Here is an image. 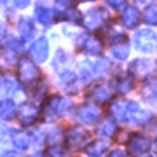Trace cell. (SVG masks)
Segmentation results:
<instances>
[{
    "mask_svg": "<svg viewBox=\"0 0 157 157\" xmlns=\"http://www.w3.org/2000/svg\"><path fill=\"white\" fill-rule=\"evenodd\" d=\"M112 113L119 121L133 122V124H145L152 117V113L148 110L140 108L135 101H117V103H113Z\"/></svg>",
    "mask_w": 157,
    "mask_h": 157,
    "instance_id": "cell-1",
    "label": "cell"
},
{
    "mask_svg": "<svg viewBox=\"0 0 157 157\" xmlns=\"http://www.w3.org/2000/svg\"><path fill=\"white\" fill-rule=\"evenodd\" d=\"M72 107V103L67 100V98H61V96H54L51 98L44 107V115L47 119H52V117H58V115H63L67 113Z\"/></svg>",
    "mask_w": 157,
    "mask_h": 157,
    "instance_id": "cell-2",
    "label": "cell"
},
{
    "mask_svg": "<svg viewBox=\"0 0 157 157\" xmlns=\"http://www.w3.org/2000/svg\"><path fill=\"white\" fill-rule=\"evenodd\" d=\"M135 45L143 52H152L157 47V33L148 28L140 30L135 35Z\"/></svg>",
    "mask_w": 157,
    "mask_h": 157,
    "instance_id": "cell-3",
    "label": "cell"
},
{
    "mask_svg": "<svg viewBox=\"0 0 157 157\" xmlns=\"http://www.w3.org/2000/svg\"><path fill=\"white\" fill-rule=\"evenodd\" d=\"M17 73H19V78L26 86H33L40 78L39 68L35 67L32 61H28V59H21L19 61V70H17Z\"/></svg>",
    "mask_w": 157,
    "mask_h": 157,
    "instance_id": "cell-4",
    "label": "cell"
},
{
    "mask_svg": "<svg viewBox=\"0 0 157 157\" xmlns=\"http://www.w3.org/2000/svg\"><path fill=\"white\" fill-rule=\"evenodd\" d=\"M107 19V12L103 11V9H91V11H87L84 14V17H82V21H84V26L89 30H94L98 28V26H101V23Z\"/></svg>",
    "mask_w": 157,
    "mask_h": 157,
    "instance_id": "cell-5",
    "label": "cell"
},
{
    "mask_svg": "<svg viewBox=\"0 0 157 157\" xmlns=\"http://www.w3.org/2000/svg\"><path fill=\"white\" fill-rule=\"evenodd\" d=\"M89 138V133L82 128H72L67 133V145L72 147V148H78L82 147Z\"/></svg>",
    "mask_w": 157,
    "mask_h": 157,
    "instance_id": "cell-6",
    "label": "cell"
},
{
    "mask_svg": "<svg viewBox=\"0 0 157 157\" xmlns=\"http://www.w3.org/2000/svg\"><path fill=\"white\" fill-rule=\"evenodd\" d=\"M30 54L33 56V59L37 63H42L47 59V54H49V44H47V39L40 37L30 49Z\"/></svg>",
    "mask_w": 157,
    "mask_h": 157,
    "instance_id": "cell-7",
    "label": "cell"
},
{
    "mask_svg": "<svg viewBox=\"0 0 157 157\" xmlns=\"http://www.w3.org/2000/svg\"><path fill=\"white\" fill-rule=\"evenodd\" d=\"M148 147H150V140H148L147 136L135 135L131 140H129L128 148L131 150V154H135V155H141V154H145V152L148 150Z\"/></svg>",
    "mask_w": 157,
    "mask_h": 157,
    "instance_id": "cell-8",
    "label": "cell"
},
{
    "mask_svg": "<svg viewBox=\"0 0 157 157\" xmlns=\"http://www.w3.org/2000/svg\"><path fill=\"white\" fill-rule=\"evenodd\" d=\"M37 119H39V108L37 107L30 105V103H25V105L19 107V121H21V124L30 126V124H33Z\"/></svg>",
    "mask_w": 157,
    "mask_h": 157,
    "instance_id": "cell-9",
    "label": "cell"
},
{
    "mask_svg": "<svg viewBox=\"0 0 157 157\" xmlns=\"http://www.w3.org/2000/svg\"><path fill=\"white\" fill-rule=\"evenodd\" d=\"M107 70V63L105 61H87L86 63V68H84V80H91V77H98L101 73H105Z\"/></svg>",
    "mask_w": 157,
    "mask_h": 157,
    "instance_id": "cell-10",
    "label": "cell"
},
{
    "mask_svg": "<svg viewBox=\"0 0 157 157\" xmlns=\"http://www.w3.org/2000/svg\"><path fill=\"white\" fill-rule=\"evenodd\" d=\"M78 121H82V122H94L98 115H100V110L93 105H82V107L78 108Z\"/></svg>",
    "mask_w": 157,
    "mask_h": 157,
    "instance_id": "cell-11",
    "label": "cell"
},
{
    "mask_svg": "<svg viewBox=\"0 0 157 157\" xmlns=\"http://www.w3.org/2000/svg\"><path fill=\"white\" fill-rule=\"evenodd\" d=\"M112 87L107 84H101V86H96L94 91H93V98H94L96 103H107L110 98H112Z\"/></svg>",
    "mask_w": 157,
    "mask_h": 157,
    "instance_id": "cell-12",
    "label": "cell"
},
{
    "mask_svg": "<svg viewBox=\"0 0 157 157\" xmlns=\"http://www.w3.org/2000/svg\"><path fill=\"white\" fill-rule=\"evenodd\" d=\"M80 45H82V49H84L86 52H89V54H98V52H101V49H103L101 40L96 39V37H86V39L80 42Z\"/></svg>",
    "mask_w": 157,
    "mask_h": 157,
    "instance_id": "cell-13",
    "label": "cell"
},
{
    "mask_svg": "<svg viewBox=\"0 0 157 157\" xmlns=\"http://www.w3.org/2000/svg\"><path fill=\"white\" fill-rule=\"evenodd\" d=\"M140 21V14L135 7H126L122 11V23L128 26V28H135Z\"/></svg>",
    "mask_w": 157,
    "mask_h": 157,
    "instance_id": "cell-14",
    "label": "cell"
},
{
    "mask_svg": "<svg viewBox=\"0 0 157 157\" xmlns=\"http://www.w3.org/2000/svg\"><path fill=\"white\" fill-rule=\"evenodd\" d=\"M131 70H133V73L138 75V77H147V75L152 72V63L148 61V59H136V61H133V65H131Z\"/></svg>",
    "mask_w": 157,
    "mask_h": 157,
    "instance_id": "cell-15",
    "label": "cell"
},
{
    "mask_svg": "<svg viewBox=\"0 0 157 157\" xmlns=\"http://www.w3.org/2000/svg\"><path fill=\"white\" fill-rule=\"evenodd\" d=\"M16 113V105L11 100H2L0 101V117L2 119H12Z\"/></svg>",
    "mask_w": 157,
    "mask_h": 157,
    "instance_id": "cell-16",
    "label": "cell"
},
{
    "mask_svg": "<svg viewBox=\"0 0 157 157\" xmlns=\"http://www.w3.org/2000/svg\"><path fill=\"white\" fill-rule=\"evenodd\" d=\"M105 152H107V143L105 141H94L86 148V154L89 157H101Z\"/></svg>",
    "mask_w": 157,
    "mask_h": 157,
    "instance_id": "cell-17",
    "label": "cell"
},
{
    "mask_svg": "<svg viewBox=\"0 0 157 157\" xmlns=\"http://www.w3.org/2000/svg\"><path fill=\"white\" fill-rule=\"evenodd\" d=\"M35 16H37V19H39L42 25H49L51 19H52V12H51L47 7L37 6V9H35Z\"/></svg>",
    "mask_w": 157,
    "mask_h": 157,
    "instance_id": "cell-18",
    "label": "cell"
},
{
    "mask_svg": "<svg viewBox=\"0 0 157 157\" xmlns=\"http://www.w3.org/2000/svg\"><path fill=\"white\" fill-rule=\"evenodd\" d=\"M113 133H115V124L112 121H107V122H103L98 129V135H101L103 138H112Z\"/></svg>",
    "mask_w": 157,
    "mask_h": 157,
    "instance_id": "cell-19",
    "label": "cell"
},
{
    "mask_svg": "<svg viewBox=\"0 0 157 157\" xmlns=\"http://www.w3.org/2000/svg\"><path fill=\"white\" fill-rule=\"evenodd\" d=\"M12 140V145L16 147V148H19V150H23V148H26V145H28V136L23 135V133H14V135L11 136Z\"/></svg>",
    "mask_w": 157,
    "mask_h": 157,
    "instance_id": "cell-20",
    "label": "cell"
},
{
    "mask_svg": "<svg viewBox=\"0 0 157 157\" xmlns=\"http://www.w3.org/2000/svg\"><path fill=\"white\" fill-rule=\"evenodd\" d=\"M19 33L25 39H30L32 37V33H33V25H32L30 19H21V23H19Z\"/></svg>",
    "mask_w": 157,
    "mask_h": 157,
    "instance_id": "cell-21",
    "label": "cell"
},
{
    "mask_svg": "<svg viewBox=\"0 0 157 157\" xmlns=\"http://www.w3.org/2000/svg\"><path fill=\"white\" fill-rule=\"evenodd\" d=\"M112 54L117 58V59H126V58H128V54H129L128 45L124 44V42H122V44H119V45L115 44V45L112 47Z\"/></svg>",
    "mask_w": 157,
    "mask_h": 157,
    "instance_id": "cell-22",
    "label": "cell"
},
{
    "mask_svg": "<svg viewBox=\"0 0 157 157\" xmlns=\"http://www.w3.org/2000/svg\"><path fill=\"white\" fill-rule=\"evenodd\" d=\"M19 49H21V44H19V40H11L9 44H7L6 51H7V58H14L19 52Z\"/></svg>",
    "mask_w": 157,
    "mask_h": 157,
    "instance_id": "cell-23",
    "label": "cell"
},
{
    "mask_svg": "<svg viewBox=\"0 0 157 157\" xmlns=\"http://www.w3.org/2000/svg\"><path fill=\"white\" fill-rule=\"evenodd\" d=\"M145 98L150 101V103H157V82L150 84L145 89Z\"/></svg>",
    "mask_w": 157,
    "mask_h": 157,
    "instance_id": "cell-24",
    "label": "cell"
},
{
    "mask_svg": "<svg viewBox=\"0 0 157 157\" xmlns=\"http://www.w3.org/2000/svg\"><path fill=\"white\" fill-rule=\"evenodd\" d=\"M145 21L148 25H157V7H148L145 12Z\"/></svg>",
    "mask_w": 157,
    "mask_h": 157,
    "instance_id": "cell-25",
    "label": "cell"
},
{
    "mask_svg": "<svg viewBox=\"0 0 157 157\" xmlns=\"http://www.w3.org/2000/svg\"><path fill=\"white\" fill-rule=\"evenodd\" d=\"M119 89L122 91V93L131 91V89H133V78H129V77L122 78V80H121V84H119Z\"/></svg>",
    "mask_w": 157,
    "mask_h": 157,
    "instance_id": "cell-26",
    "label": "cell"
},
{
    "mask_svg": "<svg viewBox=\"0 0 157 157\" xmlns=\"http://www.w3.org/2000/svg\"><path fill=\"white\" fill-rule=\"evenodd\" d=\"M4 84H6V91L7 93H16L17 91V84H16V80L11 77H7L4 78Z\"/></svg>",
    "mask_w": 157,
    "mask_h": 157,
    "instance_id": "cell-27",
    "label": "cell"
},
{
    "mask_svg": "<svg viewBox=\"0 0 157 157\" xmlns=\"http://www.w3.org/2000/svg\"><path fill=\"white\" fill-rule=\"evenodd\" d=\"M30 136H32V140H33V145H35V147H40V145H42L44 138H42V133H40V131H33Z\"/></svg>",
    "mask_w": 157,
    "mask_h": 157,
    "instance_id": "cell-28",
    "label": "cell"
},
{
    "mask_svg": "<svg viewBox=\"0 0 157 157\" xmlns=\"http://www.w3.org/2000/svg\"><path fill=\"white\" fill-rule=\"evenodd\" d=\"M51 155L52 157H67V154H65V150L59 148V147H52V148H51Z\"/></svg>",
    "mask_w": 157,
    "mask_h": 157,
    "instance_id": "cell-29",
    "label": "cell"
},
{
    "mask_svg": "<svg viewBox=\"0 0 157 157\" xmlns=\"http://www.w3.org/2000/svg\"><path fill=\"white\" fill-rule=\"evenodd\" d=\"M107 4L112 7V9H119V7L124 6V0H107Z\"/></svg>",
    "mask_w": 157,
    "mask_h": 157,
    "instance_id": "cell-30",
    "label": "cell"
},
{
    "mask_svg": "<svg viewBox=\"0 0 157 157\" xmlns=\"http://www.w3.org/2000/svg\"><path fill=\"white\" fill-rule=\"evenodd\" d=\"M14 4H16V7L23 9V7H26L30 4V0H14Z\"/></svg>",
    "mask_w": 157,
    "mask_h": 157,
    "instance_id": "cell-31",
    "label": "cell"
},
{
    "mask_svg": "<svg viewBox=\"0 0 157 157\" xmlns=\"http://www.w3.org/2000/svg\"><path fill=\"white\" fill-rule=\"evenodd\" d=\"M108 157H126V152L124 150H113V152H110Z\"/></svg>",
    "mask_w": 157,
    "mask_h": 157,
    "instance_id": "cell-32",
    "label": "cell"
},
{
    "mask_svg": "<svg viewBox=\"0 0 157 157\" xmlns=\"http://www.w3.org/2000/svg\"><path fill=\"white\" fill-rule=\"evenodd\" d=\"M59 6H63V7H68V6H72L73 4V0H56Z\"/></svg>",
    "mask_w": 157,
    "mask_h": 157,
    "instance_id": "cell-33",
    "label": "cell"
},
{
    "mask_svg": "<svg viewBox=\"0 0 157 157\" xmlns=\"http://www.w3.org/2000/svg\"><path fill=\"white\" fill-rule=\"evenodd\" d=\"M6 33V28H4V25H2V23H0V37H2V35Z\"/></svg>",
    "mask_w": 157,
    "mask_h": 157,
    "instance_id": "cell-34",
    "label": "cell"
},
{
    "mask_svg": "<svg viewBox=\"0 0 157 157\" xmlns=\"http://www.w3.org/2000/svg\"><path fill=\"white\" fill-rule=\"evenodd\" d=\"M136 2H138L140 6H145V4H148V2H150V0H136Z\"/></svg>",
    "mask_w": 157,
    "mask_h": 157,
    "instance_id": "cell-35",
    "label": "cell"
},
{
    "mask_svg": "<svg viewBox=\"0 0 157 157\" xmlns=\"http://www.w3.org/2000/svg\"><path fill=\"white\" fill-rule=\"evenodd\" d=\"M4 157H16V154H12V152H6V154H4Z\"/></svg>",
    "mask_w": 157,
    "mask_h": 157,
    "instance_id": "cell-36",
    "label": "cell"
},
{
    "mask_svg": "<svg viewBox=\"0 0 157 157\" xmlns=\"http://www.w3.org/2000/svg\"><path fill=\"white\" fill-rule=\"evenodd\" d=\"M2 133H6V128H4V126L0 124V135H2Z\"/></svg>",
    "mask_w": 157,
    "mask_h": 157,
    "instance_id": "cell-37",
    "label": "cell"
},
{
    "mask_svg": "<svg viewBox=\"0 0 157 157\" xmlns=\"http://www.w3.org/2000/svg\"><path fill=\"white\" fill-rule=\"evenodd\" d=\"M30 157H45V155H42V154H33V155H30Z\"/></svg>",
    "mask_w": 157,
    "mask_h": 157,
    "instance_id": "cell-38",
    "label": "cell"
},
{
    "mask_svg": "<svg viewBox=\"0 0 157 157\" xmlns=\"http://www.w3.org/2000/svg\"><path fill=\"white\" fill-rule=\"evenodd\" d=\"M154 147H155V150H157V138H155V141H154Z\"/></svg>",
    "mask_w": 157,
    "mask_h": 157,
    "instance_id": "cell-39",
    "label": "cell"
}]
</instances>
